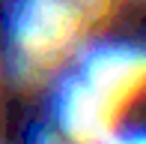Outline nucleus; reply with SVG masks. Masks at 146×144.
Listing matches in <instances>:
<instances>
[{"label":"nucleus","mask_w":146,"mask_h":144,"mask_svg":"<svg viewBox=\"0 0 146 144\" xmlns=\"http://www.w3.org/2000/svg\"><path fill=\"white\" fill-rule=\"evenodd\" d=\"M42 132L39 108L27 93L0 84V144H36Z\"/></svg>","instance_id":"f257e3e1"},{"label":"nucleus","mask_w":146,"mask_h":144,"mask_svg":"<svg viewBox=\"0 0 146 144\" xmlns=\"http://www.w3.org/2000/svg\"><path fill=\"white\" fill-rule=\"evenodd\" d=\"M21 3L24 0H0V51L9 45L12 33H15L18 15H21Z\"/></svg>","instance_id":"f03ea898"}]
</instances>
